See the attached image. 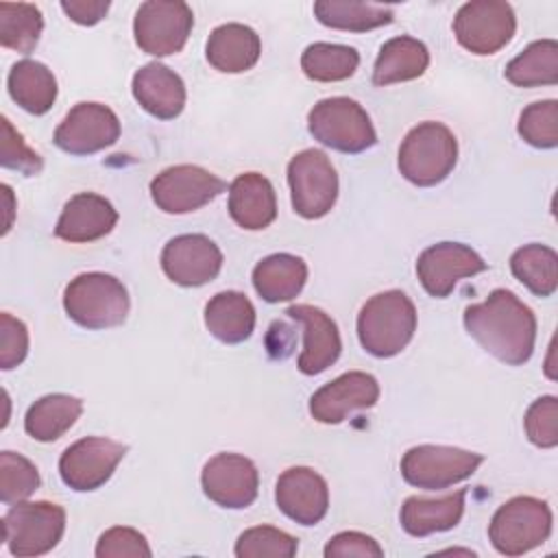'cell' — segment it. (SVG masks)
<instances>
[{
  "instance_id": "obj_39",
  "label": "cell",
  "mask_w": 558,
  "mask_h": 558,
  "mask_svg": "<svg viewBox=\"0 0 558 558\" xmlns=\"http://www.w3.org/2000/svg\"><path fill=\"white\" fill-rule=\"evenodd\" d=\"M525 434L532 445L551 449L558 445V399L554 395L538 397L525 412Z\"/></svg>"
},
{
  "instance_id": "obj_28",
  "label": "cell",
  "mask_w": 558,
  "mask_h": 558,
  "mask_svg": "<svg viewBox=\"0 0 558 558\" xmlns=\"http://www.w3.org/2000/svg\"><path fill=\"white\" fill-rule=\"evenodd\" d=\"M307 281V266L290 253H275L253 268V288L266 303L292 301Z\"/></svg>"
},
{
  "instance_id": "obj_41",
  "label": "cell",
  "mask_w": 558,
  "mask_h": 558,
  "mask_svg": "<svg viewBox=\"0 0 558 558\" xmlns=\"http://www.w3.org/2000/svg\"><path fill=\"white\" fill-rule=\"evenodd\" d=\"M0 163H2V168L17 170L24 177H35L44 168L41 157L24 144L22 135L13 129L9 118H2V153H0Z\"/></svg>"
},
{
  "instance_id": "obj_40",
  "label": "cell",
  "mask_w": 558,
  "mask_h": 558,
  "mask_svg": "<svg viewBox=\"0 0 558 558\" xmlns=\"http://www.w3.org/2000/svg\"><path fill=\"white\" fill-rule=\"evenodd\" d=\"M153 551L144 538L133 527L116 525L100 534L96 543V558H150Z\"/></svg>"
},
{
  "instance_id": "obj_13",
  "label": "cell",
  "mask_w": 558,
  "mask_h": 558,
  "mask_svg": "<svg viewBox=\"0 0 558 558\" xmlns=\"http://www.w3.org/2000/svg\"><path fill=\"white\" fill-rule=\"evenodd\" d=\"M126 453V445L111 438L87 436L70 445L59 458V475L65 486L78 493L100 488Z\"/></svg>"
},
{
  "instance_id": "obj_9",
  "label": "cell",
  "mask_w": 558,
  "mask_h": 558,
  "mask_svg": "<svg viewBox=\"0 0 558 558\" xmlns=\"http://www.w3.org/2000/svg\"><path fill=\"white\" fill-rule=\"evenodd\" d=\"M288 185L292 209L307 220L323 218L338 198V174L323 150L307 148L288 163Z\"/></svg>"
},
{
  "instance_id": "obj_26",
  "label": "cell",
  "mask_w": 558,
  "mask_h": 558,
  "mask_svg": "<svg viewBox=\"0 0 558 558\" xmlns=\"http://www.w3.org/2000/svg\"><path fill=\"white\" fill-rule=\"evenodd\" d=\"M205 327L216 340L240 344L248 340L255 329V307L242 292H218L205 305Z\"/></svg>"
},
{
  "instance_id": "obj_42",
  "label": "cell",
  "mask_w": 558,
  "mask_h": 558,
  "mask_svg": "<svg viewBox=\"0 0 558 558\" xmlns=\"http://www.w3.org/2000/svg\"><path fill=\"white\" fill-rule=\"evenodd\" d=\"M28 353V329L26 325L11 316L9 312L0 314V368L11 371L24 362Z\"/></svg>"
},
{
  "instance_id": "obj_27",
  "label": "cell",
  "mask_w": 558,
  "mask_h": 558,
  "mask_svg": "<svg viewBox=\"0 0 558 558\" xmlns=\"http://www.w3.org/2000/svg\"><path fill=\"white\" fill-rule=\"evenodd\" d=\"M429 65L427 46L414 37L399 35L388 39L375 59L373 83L384 87L392 83L414 81L425 74Z\"/></svg>"
},
{
  "instance_id": "obj_8",
  "label": "cell",
  "mask_w": 558,
  "mask_h": 558,
  "mask_svg": "<svg viewBox=\"0 0 558 558\" xmlns=\"http://www.w3.org/2000/svg\"><path fill=\"white\" fill-rule=\"evenodd\" d=\"M482 462L484 456L475 451L445 445H418L403 453L401 475L410 486L442 490L471 477Z\"/></svg>"
},
{
  "instance_id": "obj_2",
  "label": "cell",
  "mask_w": 558,
  "mask_h": 558,
  "mask_svg": "<svg viewBox=\"0 0 558 558\" xmlns=\"http://www.w3.org/2000/svg\"><path fill=\"white\" fill-rule=\"evenodd\" d=\"M416 331V307L401 290L371 296L357 314V338L366 353L392 357L401 353Z\"/></svg>"
},
{
  "instance_id": "obj_33",
  "label": "cell",
  "mask_w": 558,
  "mask_h": 558,
  "mask_svg": "<svg viewBox=\"0 0 558 558\" xmlns=\"http://www.w3.org/2000/svg\"><path fill=\"white\" fill-rule=\"evenodd\" d=\"M504 76L517 87H538L558 83V44L554 39L532 41L504 70Z\"/></svg>"
},
{
  "instance_id": "obj_16",
  "label": "cell",
  "mask_w": 558,
  "mask_h": 558,
  "mask_svg": "<svg viewBox=\"0 0 558 558\" xmlns=\"http://www.w3.org/2000/svg\"><path fill=\"white\" fill-rule=\"evenodd\" d=\"M488 264L471 246L460 242H438L416 259L418 281L434 299L449 296L460 279L484 272Z\"/></svg>"
},
{
  "instance_id": "obj_18",
  "label": "cell",
  "mask_w": 558,
  "mask_h": 558,
  "mask_svg": "<svg viewBox=\"0 0 558 558\" xmlns=\"http://www.w3.org/2000/svg\"><path fill=\"white\" fill-rule=\"evenodd\" d=\"M379 399V384L364 371H349L320 386L310 399V414L325 425L342 423L357 410L373 408Z\"/></svg>"
},
{
  "instance_id": "obj_12",
  "label": "cell",
  "mask_w": 558,
  "mask_h": 558,
  "mask_svg": "<svg viewBox=\"0 0 558 558\" xmlns=\"http://www.w3.org/2000/svg\"><path fill=\"white\" fill-rule=\"evenodd\" d=\"M225 190L227 183L222 179L192 163L170 166L150 181L153 203L166 214L196 211Z\"/></svg>"
},
{
  "instance_id": "obj_6",
  "label": "cell",
  "mask_w": 558,
  "mask_h": 558,
  "mask_svg": "<svg viewBox=\"0 0 558 558\" xmlns=\"http://www.w3.org/2000/svg\"><path fill=\"white\" fill-rule=\"evenodd\" d=\"M551 534V510L536 497H512L497 508L488 525L493 547L504 556H521L543 545Z\"/></svg>"
},
{
  "instance_id": "obj_15",
  "label": "cell",
  "mask_w": 558,
  "mask_h": 558,
  "mask_svg": "<svg viewBox=\"0 0 558 558\" xmlns=\"http://www.w3.org/2000/svg\"><path fill=\"white\" fill-rule=\"evenodd\" d=\"M203 493L220 508L242 510L257 499V466L240 453H216L201 473Z\"/></svg>"
},
{
  "instance_id": "obj_45",
  "label": "cell",
  "mask_w": 558,
  "mask_h": 558,
  "mask_svg": "<svg viewBox=\"0 0 558 558\" xmlns=\"http://www.w3.org/2000/svg\"><path fill=\"white\" fill-rule=\"evenodd\" d=\"M2 194H4V201H7V214H9V222L2 231V233H7L11 229V222H13V194H11V187L7 183H2Z\"/></svg>"
},
{
  "instance_id": "obj_4",
  "label": "cell",
  "mask_w": 558,
  "mask_h": 558,
  "mask_svg": "<svg viewBox=\"0 0 558 558\" xmlns=\"http://www.w3.org/2000/svg\"><path fill=\"white\" fill-rule=\"evenodd\" d=\"M458 161L456 135L440 122H421L399 146V172L418 187L445 181Z\"/></svg>"
},
{
  "instance_id": "obj_5",
  "label": "cell",
  "mask_w": 558,
  "mask_h": 558,
  "mask_svg": "<svg viewBox=\"0 0 558 558\" xmlns=\"http://www.w3.org/2000/svg\"><path fill=\"white\" fill-rule=\"evenodd\" d=\"M307 129L314 140L347 155L364 153L377 142L368 113L347 96L318 100L307 113Z\"/></svg>"
},
{
  "instance_id": "obj_35",
  "label": "cell",
  "mask_w": 558,
  "mask_h": 558,
  "mask_svg": "<svg viewBox=\"0 0 558 558\" xmlns=\"http://www.w3.org/2000/svg\"><path fill=\"white\" fill-rule=\"evenodd\" d=\"M44 31L41 11L28 2H0V44L2 48L28 54L35 50Z\"/></svg>"
},
{
  "instance_id": "obj_17",
  "label": "cell",
  "mask_w": 558,
  "mask_h": 558,
  "mask_svg": "<svg viewBox=\"0 0 558 558\" xmlns=\"http://www.w3.org/2000/svg\"><path fill=\"white\" fill-rule=\"evenodd\" d=\"M161 268L172 283L196 288L218 277L222 268V253L207 235L185 233L172 238L163 246Z\"/></svg>"
},
{
  "instance_id": "obj_43",
  "label": "cell",
  "mask_w": 558,
  "mask_h": 558,
  "mask_svg": "<svg viewBox=\"0 0 558 558\" xmlns=\"http://www.w3.org/2000/svg\"><path fill=\"white\" fill-rule=\"evenodd\" d=\"M325 558H347V556H357V558H381L384 549L379 543L362 532H340L329 543L325 545Z\"/></svg>"
},
{
  "instance_id": "obj_37",
  "label": "cell",
  "mask_w": 558,
  "mask_h": 558,
  "mask_svg": "<svg viewBox=\"0 0 558 558\" xmlns=\"http://www.w3.org/2000/svg\"><path fill=\"white\" fill-rule=\"evenodd\" d=\"M39 473L37 466L13 451L0 453V501L2 504H17L28 499L39 488Z\"/></svg>"
},
{
  "instance_id": "obj_23",
  "label": "cell",
  "mask_w": 558,
  "mask_h": 558,
  "mask_svg": "<svg viewBox=\"0 0 558 558\" xmlns=\"http://www.w3.org/2000/svg\"><path fill=\"white\" fill-rule=\"evenodd\" d=\"M229 214L246 231L266 229L277 218L272 183L259 172H244L229 185Z\"/></svg>"
},
{
  "instance_id": "obj_21",
  "label": "cell",
  "mask_w": 558,
  "mask_h": 558,
  "mask_svg": "<svg viewBox=\"0 0 558 558\" xmlns=\"http://www.w3.org/2000/svg\"><path fill=\"white\" fill-rule=\"evenodd\" d=\"M116 222L118 211L105 196L94 192H81L65 203L57 220L54 235L72 244L94 242L111 233Z\"/></svg>"
},
{
  "instance_id": "obj_14",
  "label": "cell",
  "mask_w": 558,
  "mask_h": 558,
  "mask_svg": "<svg viewBox=\"0 0 558 558\" xmlns=\"http://www.w3.org/2000/svg\"><path fill=\"white\" fill-rule=\"evenodd\" d=\"M120 137L118 116L100 102L74 105L54 129V144L70 155H94Z\"/></svg>"
},
{
  "instance_id": "obj_20",
  "label": "cell",
  "mask_w": 558,
  "mask_h": 558,
  "mask_svg": "<svg viewBox=\"0 0 558 558\" xmlns=\"http://www.w3.org/2000/svg\"><path fill=\"white\" fill-rule=\"evenodd\" d=\"M286 314L303 325V351L299 355V371L303 375H318L327 371L342 351L340 333L329 314L314 305H290Z\"/></svg>"
},
{
  "instance_id": "obj_24",
  "label": "cell",
  "mask_w": 558,
  "mask_h": 558,
  "mask_svg": "<svg viewBox=\"0 0 558 558\" xmlns=\"http://www.w3.org/2000/svg\"><path fill=\"white\" fill-rule=\"evenodd\" d=\"M262 54L259 35L244 24H222L211 31L205 44V57L211 68L225 74L251 70Z\"/></svg>"
},
{
  "instance_id": "obj_7",
  "label": "cell",
  "mask_w": 558,
  "mask_h": 558,
  "mask_svg": "<svg viewBox=\"0 0 558 558\" xmlns=\"http://www.w3.org/2000/svg\"><path fill=\"white\" fill-rule=\"evenodd\" d=\"M65 532V510L50 501H17L2 517V538L17 558L48 554Z\"/></svg>"
},
{
  "instance_id": "obj_10",
  "label": "cell",
  "mask_w": 558,
  "mask_h": 558,
  "mask_svg": "<svg viewBox=\"0 0 558 558\" xmlns=\"http://www.w3.org/2000/svg\"><path fill=\"white\" fill-rule=\"evenodd\" d=\"M194 26L192 9L181 0H148L133 20L135 44L153 54L168 57L183 50Z\"/></svg>"
},
{
  "instance_id": "obj_22",
  "label": "cell",
  "mask_w": 558,
  "mask_h": 558,
  "mask_svg": "<svg viewBox=\"0 0 558 558\" xmlns=\"http://www.w3.org/2000/svg\"><path fill=\"white\" fill-rule=\"evenodd\" d=\"M131 89L140 107L159 120H172L185 107V85L181 76L163 63H146L140 68Z\"/></svg>"
},
{
  "instance_id": "obj_19",
  "label": "cell",
  "mask_w": 558,
  "mask_h": 558,
  "mask_svg": "<svg viewBox=\"0 0 558 558\" xmlns=\"http://www.w3.org/2000/svg\"><path fill=\"white\" fill-rule=\"evenodd\" d=\"M277 508L299 525H316L329 508V488L310 466L283 471L275 486Z\"/></svg>"
},
{
  "instance_id": "obj_1",
  "label": "cell",
  "mask_w": 558,
  "mask_h": 558,
  "mask_svg": "<svg viewBox=\"0 0 558 558\" xmlns=\"http://www.w3.org/2000/svg\"><path fill=\"white\" fill-rule=\"evenodd\" d=\"M464 329L493 357L521 366L534 353L536 316L514 292L497 288L464 310Z\"/></svg>"
},
{
  "instance_id": "obj_32",
  "label": "cell",
  "mask_w": 558,
  "mask_h": 558,
  "mask_svg": "<svg viewBox=\"0 0 558 558\" xmlns=\"http://www.w3.org/2000/svg\"><path fill=\"white\" fill-rule=\"evenodd\" d=\"M510 270L536 296H551L558 288V255L545 244L517 248L510 257Z\"/></svg>"
},
{
  "instance_id": "obj_29",
  "label": "cell",
  "mask_w": 558,
  "mask_h": 558,
  "mask_svg": "<svg viewBox=\"0 0 558 558\" xmlns=\"http://www.w3.org/2000/svg\"><path fill=\"white\" fill-rule=\"evenodd\" d=\"M9 96L28 113L41 116L57 100V78L39 61L22 59L7 76Z\"/></svg>"
},
{
  "instance_id": "obj_3",
  "label": "cell",
  "mask_w": 558,
  "mask_h": 558,
  "mask_svg": "<svg viewBox=\"0 0 558 558\" xmlns=\"http://www.w3.org/2000/svg\"><path fill=\"white\" fill-rule=\"evenodd\" d=\"M129 292L120 279L107 272H83L63 292L65 314L85 329H109L126 320Z\"/></svg>"
},
{
  "instance_id": "obj_44",
  "label": "cell",
  "mask_w": 558,
  "mask_h": 558,
  "mask_svg": "<svg viewBox=\"0 0 558 558\" xmlns=\"http://www.w3.org/2000/svg\"><path fill=\"white\" fill-rule=\"evenodd\" d=\"M109 7H111V4H109L107 0H63V2H61L63 13H65L72 22H76V24H81V26H94V24H98V22L107 15Z\"/></svg>"
},
{
  "instance_id": "obj_34",
  "label": "cell",
  "mask_w": 558,
  "mask_h": 558,
  "mask_svg": "<svg viewBox=\"0 0 558 558\" xmlns=\"http://www.w3.org/2000/svg\"><path fill=\"white\" fill-rule=\"evenodd\" d=\"M360 65V54L351 46L316 41L301 54V70L307 78L318 83H336L353 76Z\"/></svg>"
},
{
  "instance_id": "obj_31",
  "label": "cell",
  "mask_w": 558,
  "mask_h": 558,
  "mask_svg": "<svg viewBox=\"0 0 558 558\" xmlns=\"http://www.w3.org/2000/svg\"><path fill=\"white\" fill-rule=\"evenodd\" d=\"M314 15L320 24L336 31L366 33L392 22V7L355 0H318L314 2Z\"/></svg>"
},
{
  "instance_id": "obj_30",
  "label": "cell",
  "mask_w": 558,
  "mask_h": 558,
  "mask_svg": "<svg viewBox=\"0 0 558 558\" xmlns=\"http://www.w3.org/2000/svg\"><path fill=\"white\" fill-rule=\"evenodd\" d=\"M81 412H83L81 399L63 392L46 395L28 408L24 416V429L31 438L39 442H52L61 438L76 423Z\"/></svg>"
},
{
  "instance_id": "obj_11",
  "label": "cell",
  "mask_w": 558,
  "mask_h": 558,
  "mask_svg": "<svg viewBox=\"0 0 558 558\" xmlns=\"http://www.w3.org/2000/svg\"><path fill=\"white\" fill-rule=\"evenodd\" d=\"M514 31V11L501 0H471L453 17L458 44L473 54H495L512 39Z\"/></svg>"
},
{
  "instance_id": "obj_38",
  "label": "cell",
  "mask_w": 558,
  "mask_h": 558,
  "mask_svg": "<svg viewBox=\"0 0 558 558\" xmlns=\"http://www.w3.org/2000/svg\"><path fill=\"white\" fill-rule=\"evenodd\" d=\"M519 135L534 148L558 146V102L538 100L527 105L519 116Z\"/></svg>"
},
{
  "instance_id": "obj_25",
  "label": "cell",
  "mask_w": 558,
  "mask_h": 558,
  "mask_svg": "<svg viewBox=\"0 0 558 558\" xmlns=\"http://www.w3.org/2000/svg\"><path fill=\"white\" fill-rule=\"evenodd\" d=\"M464 497H466V488H460L438 499H427L418 495L408 497L399 512L401 527L410 536H418V538L429 536L434 532H447L460 523L464 512Z\"/></svg>"
},
{
  "instance_id": "obj_36",
  "label": "cell",
  "mask_w": 558,
  "mask_h": 558,
  "mask_svg": "<svg viewBox=\"0 0 558 558\" xmlns=\"http://www.w3.org/2000/svg\"><path fill=\"white\" fill-rule=\"evenodd\" d=\"M299 549V543L292 534L272 527V525H257L244 530L235 541V556L238 558H292Z\"/></svg>"
}]
</instances>
